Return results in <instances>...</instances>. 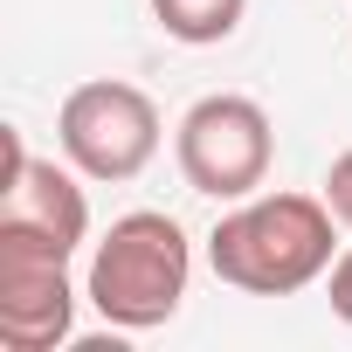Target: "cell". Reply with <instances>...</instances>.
Wrapping results in <instances>:
<instances>
[{
  "label": "cell",
  "mask_w": 352,
  "mask_h": 352,
  "mask_svg": "<svg viewBox=\"0 0 352 352\" xmlns=\"http://www.w3.org/2000/svg\"><path fill=\"white\" fill-rule=\"evenodd\" d=\"M338 263V214L324 194H249L208 235V270L249 297H297Z\"/></svg>",
  "instance_id": "obj_1"
},
{
  "label": "cell",
  "mask_w": 352,
  "mask_h": 352,
  "mask_svg": "<svg viewBox=\"0 0 352 352\" xmlns=\"http://www.w3.org/2000/svg\"><path fill=\"white\" fill-rule=\"evenodd\" d=\"M187 283H194V242L159 208L118 214L97 235L90 270H83V297L111 331H159L187 304Z\"/></svg>",
  "instance_id": "obj_2"
},
{
  "label": "cell",
  "mask_w": 352,
  "mask_h": 352,
  "mask_svg": "<svg viewBox=\"0 0 352 352\" xmlns=\"http://www.w3.org/2000/svg\"><path fill=\"white\" fill-rule=\"evenodd\" d=\"M173 159H180V180L194 194L249 201V194H263L270 166H276V124L256 97L214 90V97L187 104V118L173 124Z\"/></svg>",
  "instance_id": "obj_3"
},
{
  "label": "cell",
  "mask_w": 352,
  "mask_h": 352,
  "mask_svg": "<svg viewBox=\"0 0 352 352\" xmlns=\"http://www.w3.org/2000/svg\"><path fill=\"white\" fill-rule=\"evenodd\" d=\"M159 104L138 90V83H118V76H97V83H76L56 111V145L63 159L83 173V180H138V173L159 159Z\"/></svg>",
  "instance_id": "obj_4"
},
{
  "label": "cell",
  "mask_w": 352,
  "mask_h": 352,
  "mask_svg": "<svg viewBox=\"0 0 352 352\" xmlns=\"http://www.w3.org/2000/svg\"><path fill=\"white\" fill-rule=\"evenodd\" d=\"M69 256L56 235L0 221V345L8 352H56L76 331V283Z\"/></svg>",
  "instance_id": "obj_5"
},
{
  "label": "cell",
  "mask_w": 352,
  "mask_h": 352,
  "mask_svg": "<svg viewBox=\"0 0 352 352\" xmlns=\"http://www.w3.org/2000/svg\"><path fill=\"white\" fill-rule=\"evenodd\" d=\"M0 221H21V228L56 235L63 249H83V235H90L83 173L56 166V159H35L21 145V131H8V194H0Z\"/></svg>",
  "instance_id": "obj_6"
},
{
  "label": "cell",
  "mask_w": 352,
  "mask_h": 352,
  "mask_svg": "<svg viewBox=\"0 0 352 352\" xmlns=\"http://www.w3.org/2000/svg\"><path fill=\"white\" fill-rule=\"evenodd\" d=\"M249 14V0H152V21L173 35V42H187V49H214L242 28Z\"/></svg>",
  "instance_id": "obj_7"
},
{
  "label": "cell",
  "mask_w": 352,
  "mask_h": 352,
  "mask_svg": "<svg viewBox=\"0 0 352 352\" xmlns=\"http://www.w3.org/2000/svg\"><path fill=\"white\" fill-rule=\"evenodd\" d=\"M324 201H331V214H338V228H352V145L331 159V173H324Z\"/></svg>",
  "instance_id": "obj_8"
},
{
  "label": "cell",
  "mask_w": 352,
  "mask_h": 352,
  "mask_svg": "<svg viewBox=\"0 0 352 352\" xmlns=\"http://www.w3.org/2000/svg\"><path fill=\"white\" fill-rule=\"evenodd\" d=\"M324 297H331V311L352 324V249H338V263L324 270Z\"/></svg>",
  "instance_id": "obj_9"
}]
</instances>
